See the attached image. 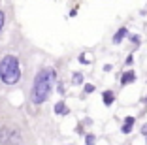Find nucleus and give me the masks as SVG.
I'll list each match as a JSON object with an SVG mask.
<instances>
[{"mask_svg":"<svg viewBox=\"0 0 147 145\" xmlns=\"http://www.w3.org/2000/svg\"><path fill=\"white\" fill-rule=\"evenodd\" d=\"M57 83V70L51 66H43L34 76V83L30 89V104L32 106H42L49 98L53 90V85Z\"/></svg>","mask_w":147,"mask_h":145,"instance_id":"f257e3e1","label":"nucleus"},{"mask_svg":"<svg viewBox=\"0 0 147 145\" xmlns=\"http://www.w3.org/2000/svg\"><path fill=\"white\" fill-rule=\"evenodd\" d=\"M126 34H128V28H126V26H121V28H119L115 34H113L111 42H113V43H121L123 40H125V36H126Z\"/></svg>","mask_w":147,"mask_h":145,"instance_id":"7ed1b4c3","label":"nucleus"},{"mask_svg":"<svg viewBox=\"0 0 147 145\" xmlns=\"http://www.w3.org/2000/svg\"><path fill=\"white\" fill-rule=\"evenodd\" d=\"M102 100H104V106H113V102H115V92H113V90H104Z\"/></svg>","mask_w":147,"mask_h":145,"instance_id":"423d86ee","label":"nucleus"},{"mask_svg":"<svg viewBox=\"0 0 147 145\" xmlns=\"http://www.w3.org/2000/svg\"><path fill=\"white\" fill-rule=\"evenodd\" d=\"M143 102H145V104H147V98H143Z\"/></svg>","mask_w":147,"mask_h":145,"instance_id":"a211bd4d","label":"nucleus"},{"mask_svg":"<svg viewBox=\"0 0 147 145\" xmlns=\"http://www.w3.org/2000/svg\"><path fill=\"white\" fill-rule=\"evenodd\" d=\"M0 81L13 87L21 81V62L15 55H4L0 59Z\"/></svg>","mask_w":147,"mask_h":145,"instance_id":"f03ea898","label":"nucleus"},{"mask_svg":"<svg viewBox=\"0 0 147 145\" xmlns=\"http://www.w3.org/2000/svg\"><path fill=\"white\" fill-rule=\"evenodd\" d=\"M83 90H85V94L94 92V85H91V83H85V85H83Z\"/></svg>","mask_w":147,"mask_h":145,"instance_id":"9b49d317","label":"nucleus"},{"mask_svg":"<svg viewBox=\"0 0 147 145\" xmlns=\"http://www.w3.org/2000/svg\"><path fill=\"white\" fill-rule=\"evenodd\" d=\"M55 113H59V115H68L70 109L66 107L64 102H57V104H55Z\"/></svg>","mask_w":147,"mask_h":145,"instance_id":"0eeeda50","label":"nucleus"},{"mask_svg":"<svg viewBox=\"0 0 147 145\" xmlns=\"http://www.w3.org/2000/svg\"><path fill=\"white\" fill-rule=\"evenodd\" d=\"M134 117H126V119H125V124H123V126H121V132L123 134H130V132H132V128H134Z\"/></svg>","mask_w":147,"mask_h":145,"instance_id":"39448f33","label":"nucleus"},{"mask_svg":"<svg viewBox=\"0 0 147 145\" xmlns=\"http://www.w3.org/2000/svg\"><path fill=\"white\" fill-rule=\"evenodd\" d=\"M79 62H81V64H89V60L85 59V55H83V53L79 55Z\"/></svg>","mask_w":147,"mask_h":145,"instance_id":"ddd939ff","label":"nucleus"},{"mask_svg":"<svg viewBox=\"0 0 147 145\" xmlns=\"http://www.w3.org/2000/svg\"><path fill=\"white\" fill-rule=\"evenodd\" d=\"M134 81H136V74L132 72V70H128V72L123 74V77H121V85H123V87L130 85V83H134Z\"/></svg>","mask_w":147,"mask_h":145,"instance_id":"20e7f679","label":"nucleus"},{"mask_svg":"<svg viewBox=\"0 0 147 145\" xmlns=\"http://www.w3.org/2000/svg\"><path fill=\"white\" fill-rule=\"evenodd\" d=\"M125 62H126V66H132V62H134V57H132V55H128Z\"/></svg>","mask_w":147,"mask_h":145,"instance_id":"f8f14e48","label":"nucleus"},{"mask_svg":"<svg viewBox=\"0 0 147 145\" xmlns=\"http://www.w3.org/2000/svg\"><path fill=\"white\" fill-rule=\"evenodd\" d=\"M4 25H6V11L0 9V34H2V30H4Z\"/></svg>","mask_w":147,"mask_h":145,"instance_id":"9d476101","label":"nucleus"},{"mask_svg":"<svg viewBox=\"0 0 147 145\" xmlns=\"http://www.w3.org/2000/svg\"><path fill=\"white\" fill-rule=\"evenodd\" d=\"M72 83H74V85H81V83H83V74L81 72H76V74H74V77H72Z\"/></svg>","mask_w":147,"mask_h":145,"instance_id":"6e6552de","label":"nucleus"},{"mask_svg":"<svg viewBox=\"0 0 147 145\" xmlns=\"http://www.w3.org/2000/svg\"><path fill=\"white\" fill-rule=\"evenodd\" d=\"M130 40H132V42H134V43H140V36H130Z\"/></svg>","mask_w":147,"mask_h":145,"instance_id":"4468645a","label":"nucleus"},{"mask_svg":"<svg viewBox=\"0 0 147 145\" xmlns=\"http://www.w3.org/2000/svg\"><path fill=\"white\" fill-rule=\"evenodd\" d=\"M59 92L64 94V85H62V83H59Z\"/></svg>","mask_w":147,"mask_h":145,"instance_id":"f3484780","label":"nucleus"},{"mask_svg":"<svg viewBox=\"0 0 147 145\" xmlns=\"http://www.w3.org/2000/svg\"><path fill=\"white\" fill-rule=\"evenodd\" d=\"M111 68H113L111 64H104V72H111Z\"/></svg>","mask_w":147,"mask_h":145,"instance_id":"2eb2a0df","label":"nucleus"},{"mask_svg":"<svg viewBox=\"0 0 147 145\" xmlns=\"http://www.w3.org/2000/svg\"><path fill=\"white\" fill-rule=\"evenodd\" d=\"M142 136H147V124H143V126H142Z\"/></svg>","mask_w":147,"mask_h":145,"instance_id":"dca6fc26","label":"nucleus"},{"mask_svg":"<svg viewBox=\"0 0 147 145\" xmlns=\"http://www.w3.org/2000/svg\"><path fill=\"white\" fill-rule=\"evenodd\" d=\"M96 143V136L94 134H87L85 136V145H94Z\"/></svg>","mask_w":147,"mask_h":145,"instance_id":"1a4fd4ad","label":"nucleus"}]
</instances>
